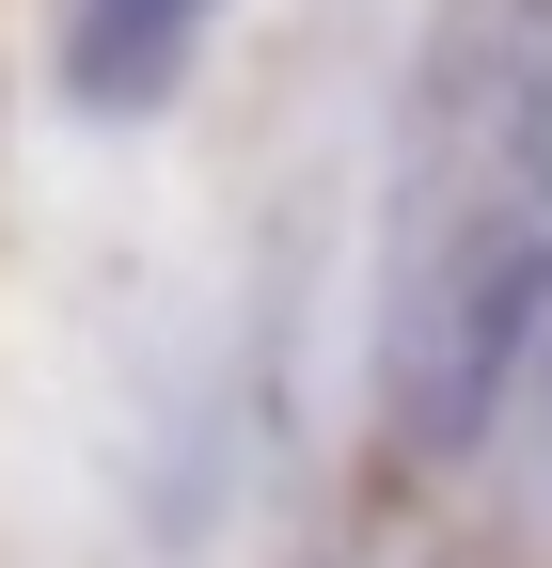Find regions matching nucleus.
<instances>
[{
	"label": "nucleus",
	"mask_w": 552,
	"mask_h": 568,
	"mask_svg": "<svg viewBox=\"0 0 552 568\" xmlns=\"http://www.w3.org/2000/svg\"><path fill=\"white\" fill-rule=\"evenodd\" d=\"M552 316V0H442L379 205V443L458 458Z\"/></svg>",
	"instance_id": "1"
},
{
	"label": "nucleus",
	"mask_w": 552,
	"mask_h": 568,
	"mask_svg": "<svg viewBox=\"0 0 552 568\" xmlns=\"http://www.w3.org/2000/svg\"><path fill=\"white\" fill-rule=\"evenodd\" d=\"M205 0H80V95L126 111V95H159L174 80V48H190Z\"/></svg>",
	"instance_id": "2"
}]
</instances>
